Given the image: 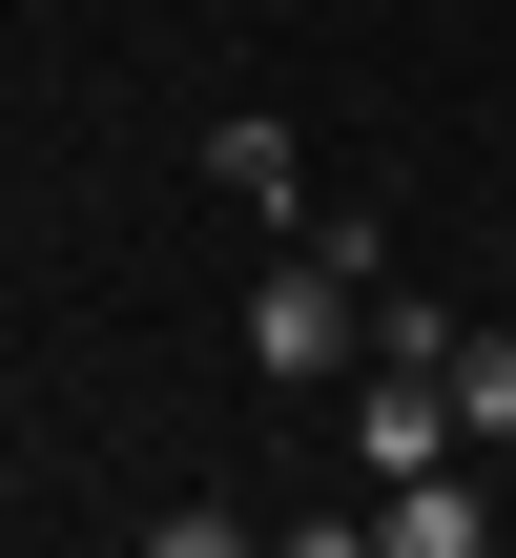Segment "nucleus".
<instances>
[{"instance_id":"nucleus-4","label":"nucleus","mask_w":516,"mask_h":558,"mask_svg":"<svg viewBox=\"0 0 516 558\" xmlns=\"http://www.w3.org/2000/svg\"><path fill=\"white\" fill-rule=\"evenodd\" d=\"M455 456H516V331H455Z\"/></svg>"},{"instance_id":"nucleus-3","label":"nucleus","mask_w":516,"mask_h":558,"mask_svg":"<svg viewBox=\"0 0 516 558\" xmlns=\"http://www.w3.org/2000/svg\"><path fill=\"white\" fill-rule=\"evenodd\" d=\"M207 186H228V207H269V228H310V166H290V124H269V104H228V124H207Z\"/></svg>"},{"instance_id":"nucleus-1","label":"nucleus","mask_w":516,"mask_h":558,"mask_svg":"<svg viewBox=\"0 0 516 558\" xmlns=\"http://www.w3.org/2000/svg\"><path fill=\"white\" fill-rule=\"evenodd\" d=\"M352 352H372V290H352V269H331V248L290 228V269L248 290V373H269V393H331Z\"/></svg>"},{"instance_id":"nucleus-2","label":"nucleus","mask_w":516,"mask_h":558,"mask_svg":"<svg viewBox=\"0 0 516 558\" xmlns=\"http://www.w3.org/2000/svg\"><path fill=\"white\" fill-rule=\"evenodd\" d=\"M372 538H393V558H476V538H496V497L434 456V476H372Z\"/></svg>"}]
</instances>
